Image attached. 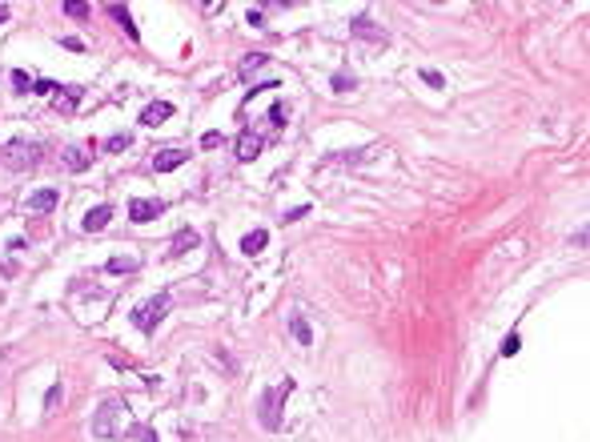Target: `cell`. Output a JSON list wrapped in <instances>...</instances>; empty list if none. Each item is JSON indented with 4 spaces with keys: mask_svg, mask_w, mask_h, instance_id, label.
<instances>
[{
    "mask_svg": "<svg viewBox=\"0 0 590 442\" xmlns=\"http://www.w3.org/2000/svg\"><path fill=\"white\" fill-rule=\"evenodd\" d=\"M64 17L84 20V17H89V4H73V0H68V4H64Z\"/></svg>",
    "mask_w": 590,
    "mask_h": 442,
    "instance_id": "484cf974",
    "label": "cell"
},
{
    "mask_svg": "<svg viewBox=\"0 0 590 442\" xmlns=\"http://www.w3.org/2000/svg\"><path fill=\"white\" fill-rule=\"evenodd\" d=\"M80 93L84 89H77V84H57V93H52V105L61 109V113H77V105H80Z\"/></svg>",
    "mask_w": 590,
    "mask_h": 442,
    "instance_id": "30bf717a",
    "label": "cell"
},
{
    "mask_svg": "<svg viewBox=\"0 0 590 442\" xmlns=\"http://www.w3.org/2000/svg\"><path fill=\"white\" fill-rule=\"evenodd\" d=\"M128 145H133L128 133H112L109 141H105V153H121V149H128Z\"/></svg>",
    "mask_w": 590,
    "mask_h": 442,
    "instance_id": "603a6c76",
    "label": "cell"
},
{
    "mask_svg": "<svg viewBox=\"0 0 590 442\" xmlns=\"http://www.w3.org/2000/svg\"><path fill=\"white\" fill-rule=\"evenodd\" d=\"M305 213H309V205H297V209H289L286 217H281V221H302Z\"/></svg>",
    "mask_w": 590,
    "mask_h": 442,
    "instance_id": "f1b7e54d",
    "label": "cell"
},
{
    "mask_svg": "<svg viewBox=\"0 0 590 442\" xmlns=\"http://www.w3.org/2000/svg\"><path fill=\"white\" fill-rule=\"evenodd\" d=\"M185 161H189V149H161L157 157H153V173H173Z\"/></svg>",
    "mask_w": 590,
    "mask_h": 442,
    "instance_id": "52a82bcc",
    "label": "cell"
},
{
    "mask_svg": "<svg viewBox=\"0 0 590 442\" xmlns=\"http://www.w3.org/2000/svg\"><path fill=\"white\" fill-rule=\"evenodd\" d=\"M422 81L430 84V89H446V77H442L438 68H422Z\"/></svg>",
    "mask_w": 590,
    "mask_h": 442,
    "instance_id": "cb8c5ba5",
    "label": "cell"
},
{
    "mask_svg": "<svg viewBox=\"0 0 590 442\" xmlns=\"http://www.w3.org/2000/svg\"><path fill=\"white\" fill-rule=\"evenodd\" d=\"M265 61H270V57H265V52H249V57H245V61H241V77H249V73H257V68L265 65Z\"/></svg>",
    "mask_w": 590,
    "mask_h": 442,
    "instance_id": "7402d4cb",
    "label": "cell"
},
{
    "mask_svg": "<svg viewBox=\"0 0 590 442\" xmlns=\"http://www.w3.org/2000/svg\"><path fill=\"white\" fill-rule=\"evenodd\" d=\"M265 246H270V233H265V230H253V233H245V237H241V253H249V258L261 253Z\"/></svg>",
    "mask_w": 590,
    "mask_h": 442,
    "instance_id": "9a60e30c",
    "label": "cell"
},
{
    "mask_svg": "<svg viewBox=\"0 0 590 442\" xmlns=\"http://www.w3.org/2000/svg\"><path fill=\"white\" fill-rule=\"evenodd\" d=\"M353 89V77H346V73H334V93H350Z\"/></svg>",
    "mask_w": 590,
    "mask_h": 442,
    "instance_id": "83f0119b",
    "label": "cell"
},
{
    "mask_svg": "<svg viewBox=\"0 0 590 442\" xmlns=\"http://www.w3.org/2000/svg\"><path fill=\"white\" fill-rule=\"evenodd\" d=\"M265 121H270V133H265V137H273V133L286 129V101H277V105L270 109V117H265Z\"/></svg>",
    "mask_w": 590,
    "mask_h": 442,
    "instance_id": "ac0fdd59",
    "label": "cell"
},
{
    "mask_svg": "<svg viewBox=\"0 0 590 442\" xmlns=\"http://www.w3.org/2000/svg\"><path fill=\"white\" fill-rule=\"evenodd\" d=\"M169 117H173V105H169V101H153V105H149V109L141 113V125L157 129V125H165Z\"/></svg>",
    "mask_w": 590,
    "mask_h": 442,
    "instance_id": "7c38bea8",
    "label": "cell"
},
{
    "mask_svg": "<svg viewBox=\"0 0 590 442\" xmlns=\"http://www.w3.org/2000/svg\"><path fill=\"white\" fill-rule=\"evenodd\" d=\"M201 246V237H197V230H181L173 237V249H169V253H173V258H181V253H189V249H197Z\"/></svg>",
    "mask_w": 590,
    "mask_h": 442,
    "instance_id": "5bb4252c",
    "label": "cell"
},
{
    "mask_svg": "<svg viewBox=\"0 0 590 442\" xmlns=\"http://www.w3.org/2000/svg\"><path fill=\"white\" fill-rule=\"evenodd\" d=\"M57 201H61V189H52V185H48V189H36V193L24 201V209H29V213H52V209H57Z\"/></svg>",
    "mask_w": 590,
    "mask_h": 442,
    "instance_id": "ba28073f",
    "label": "cell"
},
{
    "mask_svg": "<svg viewBox=\"0 0 590 442\" xmlns=\"http://www.w3.org/2000/svg\"><path fill=\"white\" fill-rule=\"evenodd\" d=\"M13 84H16V93H32V81L20 73V68H13Z\"/></svg>",
    "mask_w": 590,
    "mask_h": 442,
    "instance_id": "4316f807",
    "label": "cell"
},
{
    "mask_svg": "<svg viewBox=\"0 0 590 442\" xmlns=\"http://www.w3.org/2000/svg\"><path fill=\"white\" fill-rule=\"evenodd\" d=\"M350 33L362 36V40H369V45H385V40H390V36H385V29H378L369 17H357V20L350 24Z\"/></svg>",
    "mask_w": 590,
    "mask_h": 442,
    "instance_id": "9c48e42d",
    "label": "cell"
},
{
    "mask_svg": "<svg viewBox=\"0 0 590 442\" xmlns=\"http://www.w3.org/2000/svg\"><path fill=\"white\" fill-rule=\"evenodd\" d=\"M105 270H109V274H137V270H141V258H133V253H128V258H109Z\"/></svg>",
    "mask_w": 590,
    "mask_h": 442,
    "instance_id": "2e32d148",
    "label": "cell"
},
{
    "mask_svg": "<svg viewBox=\"0 0 590 442\" xmlns=\"http://www.w3.org/2000/svg\"><path fill=\"white\" fill-rule=\"evenodd\" d=\"M128 426H133V422H128V402H125V398H109V402L93 414V434L101 442L125 439Z\"/></svg>",
    "mask_w": 590,
    "mask_h": 442,
    "instance_id": "6da1fadb",
    "label": "cell"
},
{
    "mask_svg": "<svg viewBox=\"0 0 590 442\" xmlns=\"http://www.w3.org/2000/svg\"><path fill=\"white\" fill-rule=\"evenodd\" d=\"M105 13H109V17L117 20L121 29H125V33H128V40H141V33H137V24H133V13H128L125 4H109Z\"/></svg>",
    "mask_w": 590,
    "mask_h": 442,
    "instance_id": "4fadbf2b",
    "label": "cell"
},
{
    "mask_svg": "<svg viewBox=\"0 0 590 442\" xmlns=\"http://www.w3.org/2000/svg\"><path fill=\"white\" fill-rule=\"evenodd\" d=\"M169 306H173V297L169 294H157V297H149V302H141V306L133 310V326L141 330V334H153V330L165 322Z\"/></svg>",
    "mask_w": 590,
    "mask_h": 442,
    "instance_id": "3957f363",
    "label": "cell"
},
{
    "mask_svg": "<svg viewBox=\"0 0 590 442\" xmlns=\"http://www.w3.org/2000/svg\"><path fill=\"white\" fill-rule=\"evenodd\" d=\"M161 213H165V201H157V197H133L128 201V221H137V226L153 221Z\"/></svg>",
    "mask_w": 590,
    "mask_h": 442,
    "instance_id": "5b68a950",
    "label": "cell"
},
{
    "mask_svg": "<svg viewBox=\"0 0 590 442\" xmlns=\"http://www.w3.org/2000/svg\"><path fill=\"white\" fill-rule=\"evenodd\" d=\"M64 165H68V169H73V173H80V169H89V153H84V149H64Z\"/></svg>",
    "mask_w": 590,
    "mask_h": 442,
    "instance_id": "e0dca14e",
    "label": "cell"
},
{
    "mask_svg": "<svg viewBox=\"0 0 590 442\" xmlns=\"http://www.w3.org/2000/svg\"><path fill=\"white\" fill-rule=\"evenodd\" d=\"M112 221V205H96V209L84 213V221H80V230L84 233H101L105 226Z\"/></svg>",
    "mask_w": 590,
    "mask_h": 442,
    "instance_id": "8fae6325",
    "label": "cell"
},
{
    "mask_svg": "<svg viewBox=\"0 0 590 442\" xmlns=\"http://www.w3.org/2000/svg\"><path fill=\"white\" fill-rule=\"evenodd\" d=\"M64 402V386L61 382H52L48 386V394H45V414H57V406Z\"/></svg>",
    "mask_w": 590,
    "mask_h": 442,
    "instance_id": "ffe728a7",
    "label": "cell"
},
{
    "mask_svg": "<svg viewBox=\"0 0 590 442\" xmlns=\"http://www.w3.org/2000/svg\"><path fill=\"white\" fill-rule=\"evenodd\" d=\"M128 439H137V442H161L157 430H153L149 422H133V426H128Z\"/></svg>",
    "mask_w": 590,
    "mask_h": 442,
    "instance_id": "d6986e66",
    "label": "cell"
},
{
    "mask_svg": "<svg viewBox=\"0 0 590 442\" xmlns=\"http://www.w3.org/2000/svg\"><path fill=\"white\" fill-rule=\"evenodd\" d=\"M4 20H8V4H0V24H4Z\"/></svg>",
    "mask_w": 590,
    "mask_h": 442,
    "instance_id": "4dcf8cb0",
    "label": "cell"
},
{
    "mask_svg": "<svg viewBox=\"0 0 590 442\" xmlns=\"http://www.w3.org/2000/svg\"><path fill=\"white\" fill-rule=\"evenodd\" d=\"M518 350H522V338H518V334H506V342H502V358H514Z\"/></svg>",
    "mask_w": 590,
    "mask_h": 442,
    "instance_id": "d4e9b609",
    "label": "cell"
},
{
    "mask_svg": "<svg viewBox=\"0 0 590 442\" xmlns=\"http://www.w3.org/2000/svg\"><path fill=\"white\" fill-rule=\"evenodd\" d=\"M261 149H265V137L253 129H241L237 137V161H253V157H261Z\"/></svg>",
    "mask_w": 590,
    "mask_h": 442,
    "instance_id": "8992f818",
    "label": "cell"
},
{
    "mask_svg": "<svg viewBox=\"0 0 590 442\" xmlns=\"http://www.w3.org/2000/svg\"><path fill=\"white\" fill-rule=\"evenodd\" d=\"M293 394V378L277 382V386H265L261 398H257V414H261V426L265 430H281V402Z\"/></svg>",
    "mask_w": 590,
    "mask_h": 442,
    "instance_id": "7a4b0ae2",
    "label": "cell"
},
{
    "mask_svg": "<svg viewBox=\"0 0 590 442\" xmlns=\"http://www.w3.org/2000/svg\"><path fill=\"white\" fill-rule=\"evenodd\" d=\"M289 330H293V338H297L302 346H309V342H314V334H309V326H305V318H297V314H293V322H289Z\"/></svg>",
    "mask_w": 590,
    "mask_h": 442,
    "instance_id": "44dd1931",
    "label": "cell"
},
{
    "mask_svg": "<svg viewBox=\"0 0 590 442\" xmlns=\"http://www.w3.org/2000/svg\"><path fill=\"white\" fill-rule=\"evenodd\" d=\"M0 161L8 165V169H32V165L40 161V141H24V137H16V141L4 145Z\"/></svg>",
    "mask_w": 590,
    "mask_h": 442,
    "instance_id": "277c9868",
    "label": "cell"
},
{
    "mask_svg": "<svg viewBox=\"0 0 590 442\" xmlns=\"http://www.w3.org/2000/svg\"><path fill=\"white\" fill-rule=\"evenodd\" d=\"M201 145H205V149H217V145H221V133H205V137H201Z\"/></svg>",
    "mask_w": 590,
    "mask_h": 442,
    "instance_id": "f546056e",
    "label": "cell"
}]
</instances>
